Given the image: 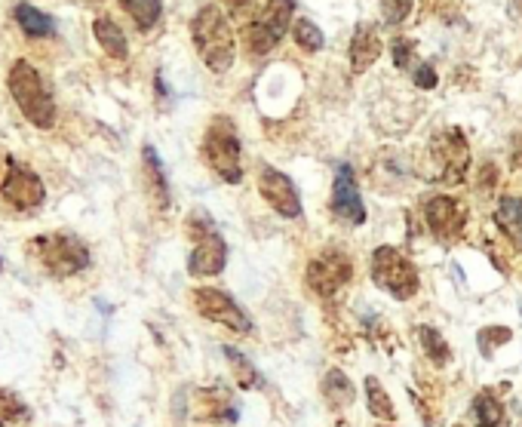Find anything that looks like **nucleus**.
Listing matches in <instances>:
<instances>
[{
  "mask_svg": "<svg viewBox=\"0 0 522 427\" xmlns=\"http://www.w3.org/2000/svg\"><path fill=\"white\" fill-rule=\"evenodd\" d=\"M16 25L28 37H52L56 35V22H52V16L40 12L37 6H31V4H16Z\"/></svg>",
  "mask_w": 522,
  "mask_h": 427,
  "instance_id": "22",
  "label": "nucleus"
},
{
  "mask_svg": "<svg viewBox=\"0 0 522 427\" xmlns=\"http://www.w3.org/2000/svg\"><path fill=\"white\" fill-rule=\"evenodd\" d=\"M6 86H10V96L16 99L19 111H22L31 126L52 130V123H56V99H52L46 77L40 75L35 65L25 62V59H16L10 65V75H6Z\"/></svg>",
  "mask_w": 522,
  "mask_h": 427,
  "instance_id": "2",
  "label": "nucleus"
},
{
  "mask_svg": "<svg viewBox=\"0 0 522 427\" xmlns=\"http://www.w3.org/2000/svg\"><path fill=\"white\" fill-rule=\"evenodd\" d=\"M0 265H4V262H0Z\"/></svg>",
  "mask_w": 522,
  "mask_h": 427,
  "instance_id": "36",
  "label": "nucleus"
},
{
  "mask_svg": "<svg viewBox=\"0 0 522 427\" xmlns=\"http://www.w3.org/2000/svg\"><path fill=\"white\" fill-rule=\"evenodd\" d=\"M494 185H498V166H492V163H486L483 166V172H479V191H492Z\"/></svg>",
  "mask_w": 522,
  "mask_h": 427,
  "instance_id": "32",
  "label": "nucleus"
},
{
  "mask_svg": "<svg viewBox=\"0 0 522 427\" xmlns=\"http://www.w3.org/2000/svg\"><path fill=\"white\" fill-rule=\"evenodd\" d=\"M142 160H145V188H148V197L154 200L157 210H170V197H172L170 178H166V170H163V163H160L154 145H145Z\"/></svg>",
  "mask_w": 522,
  "mask_h": 427,
  "instance_id": "17",
  "label": "nucleus"
},
{
  "mask_svg": "<svg viewBox=\"0 0 522 427\" xmlns=\"http://www.w3.org/2000/svg\"><path fill=\"white\" fill-rule=\"evenodd\" d=\"M203 160L218 178H225L227 185H240L243 182V151H240V136H237V126H233L231 117H216L210 123L203 136Z\"/></svg>",
  "mask_w": 522,
  "mask_h": 427,
  "instance_id": "4",
  "label": "nucleus"
},
{
  "mask_svg": "<svg viewBox=\"0 0 522 427\" xmlns=\"http://www.w3.org/2000/svg\"><path fill=\"white\" fill-rule=\"evenodd\" d=\"M381 56V37L369 22H360L351 40V68L353 75H366Z\"/></svg>",
  "mask_w": 522,
  "mask_h": 427,
  "instance_id": "16",
  "label": "nucleus"
},
{
  "mask_svg": "<svg viewBox=\"0 0 522 427\" xmlns=\"http://www.w3.org/2000/svg\"><path fill=\"white\" fill-rule=\"evenodd\" d=\"M517 10H519V12H522V0H517Z\"/></svg>",
  "mask_w": 522,
  "mask_h": 427,
  "instance_id": "35",
  "label": "nucleus"
},
{
  "mask_svg": "<svg viewBox=\"0 0 522 427\" xmlns=\"http://www.w3.org/2000/svg\"><path fill=\"white\" fill-rule=\"evenodd\" d=\"M225 10H231V16H246V10H252V0H225Z\"/></svg>",
  "mask_w": 522,
  "mask_h": 427,
  "instance_id": "34",
  "label": "nucleus"
},
{
  "mask_svg": "<svg viewBox=\"0 0 522 427\" xmlns=\"http://www.w3.org/2000/svg\"><path fill=\"white\" fill-rule=\"evenodd\" d=\"M415 86H421V90H433V86H437V71H433L431 62L415 68Z\"/></svg>",
  "mask_w": 522,
  "mask_h": 427,
  "instance_id": "31",
  "label": "nucleus"
},
{
  "mask_svg": "<svg viewBox=\"0 0 522 427\" xmlns=\"http://www.w3.org/2000/svg\"><path fill=\"white\" fill-rule=\"evenodd\" d=\"M332 212L344 225H363L366 222V206L360 200L357 178H353L351 163H338L336 170V185H332Z\"/></svg>",
  "mask_w": 522,
  "mask_h": 427,
  "instance_id": "14",
  "label": "nucleus"
},
{
  "mask_svg": "<svg viewBox=\"0 0 522 427\" xmlns=\"http://www.w3.org/2000/svg\"><path fill=\"white\" fill-rule=\"evenodd\" d=\"M197 415L200 422H216V424H237L240 409L233 403L231 391L216 388V391H200L197 397Z\"/></svg>",
  "mask_w": 522,
  "mask_h": 427,
  "instance_id": "15",
  "label": "nucleus"
},
{
  "mask_svg": "<svg viewBox=\"0 0 522 427\" xmlns=\"http://www.w3.org/2000/svg\"><path fill=\"white\" fill-rule=\"evenodd\" d=\"M415 0H381V16L387 25H399L412 12Z\"/></svg>",
  "mask_w": 522,
  "mask_h": 427,
  "instance_id": "29",
  "label": "nucleus"
},
{
  "mask_svg": "<svg viewBox=\"0 0 522 427\" xmlns=\"http://www.w3.org/2000/svg\"><path fill=\"white\" fill-rule=\"evenodd\" d=\"M31 422V406L16 391L0 388V427H16Z\"/></svg>",
  "mask_w": 522,
  "mask_h": 427,
  "instance_id": "23",
  "label": "nucleus"
},
{
  "mask_svg": "<svg viewBox=\"0 0 522 427\" xmlns=\"http://www.w3.org/2000/svg\"><path fill=\"white\" fill-rule=\"evenodd\" d=\"M369 273L378 289L393 296L397 302H409L421 289V273L415 268L409 256L397 249V246H378L369 258Z\"/></svg>",
  "mask_w": 522,
  "mask_h": 427,
  "instance_id": "5",
  "label": "nucleus"
},
{
  "mask_svg": "<svg viewBox=\"0 0 522 427\" xmlns=\"http://www.w3.org/2000/svg\"><path fill=\"white\" fill-rule=\"evenodd\" d=\"M494 218H498V228L510 240L517 249H522V197L504 194L498 200V210H494Z\"/></svg>",
  "mask_w": 522,
  "mask_h": 427,
  "instance_id": "19",
  "label": "nucleus"
},
{
  "mask_svg": "<svg viewBox=\"0 0 522 427\" xmlns=\"http://www.w3.org/2000/svg\"><path fill=\"white\" fill-rule=\"evenodd\" d=\"M292 35H296V43L301 46V50H307V52L323 50V31H320L311 19H298V22H292Z\"/></svg>",
  "mask_w": 522,
  "mask_h": 427,
  "instance_id": "28",
  "label": "nucleus"
},
{
  "mask_svg": "<svg viewBox=\"0 0 522 427\" xmlns=\"http://www.w3.org/2000/svg\"><path fill=\"white\" fill-rule=\"evenodd\" d=\"M353 399H357V391H353L351 378L344 376L341 369H329L323 378V403L329 406L332 412L351 409Z\"/></svg>",
  "mask_w": 522,
  "mask_h": 427,
  "instance_id": "20",
  "label": "nucleus"
},
{
  "mask_svg": "<svg viewBox=\"0 0 522 427\" xmlns=\"http://www.w3.org/2000/svg\"><path fill=\"white\" fill-rule=\"evenodd\" d=\"M412 56H415V40L412 37H397L393 40V65L397 68H409L412 65Z\"/></svg>",
  "mask_w": 522,
  "mask_h": 427,
  "instance_id": "30",
  "label": "nucleus"
},
{
  "mask_svg": "<svg viewBox=\"0 0 522 427\" xmlns=\"http://www.w3.org/2000/svg\"><path fill=\"white\" fill-rule=\"evenodd\" d=\"M427 157H431V172H424L431 182L443 185H461L471 170V145H467L464 132L448 126L437 132L427 145Z\"/></svg>",
  "mask_w": 522,
  "mask_h": 427,
  "instance_id": "6",
  "label": "nucleus"
},
{
  "mask_svg": "<svg viewBox=\"0 0 522 427\" xmlns=\"http://www.w3.org/2000/svg\"><path fill=\"white\" fill-rule=\"evenodd\" d=\"M479 342H510V329H486L479 332Z\"/></svg>",
  "mask_w": 522,
  "mask_h": 427,
  "instance_id": "33",
  "label": "nucleus"
},
{
  "mask_svg": "<svg viewBox=\"0 0 522 427\" xmlns=\"http://www.w3.org/2000/svg\"><path fill=\"white\" fill-rule=\"evenodd\" d=\"M46 200V185L31 166L6 157L4 176H0V206L6 212H35Z\"/></svg>",
  "mask_w": 522,
  "mask_h": 427,
  "instance_id": "8",
  "label": "nucleus"
},
{
  "mask_svg": "<svg viewBox=\"0 0 522 427\" xmlns=\"http://www.w3.org/2000/svg\"><path fill=\"white\" fill-rule=\"evenodd\" d=\"M28 256L44 268L50 277H77L92 265V252L77 233L68 231H52V233H37L28 240Z\"/></svg>",
  "mask_w": 522,
  "mask_h": 427,
  "instance_id": "3",
  "label": "nucleus"
},
{
  "mask_svg": "<svg viewBox=\"0 0 522 427\" xmlns=\"http://www.w3.org/2000/svg\"><path fill=\"white\" fill-rule=\"evenodd\" d=\"M191 37L194 46H197V56L206 62V68L216 71V75L231 71L233 56H237V40H233L231 22H227L222 6H200L191 19Z\"/></svg>",
  "mask_w": 522,
  "mask_h": 427,
  "instance_id": "1",
  "label": "nucleus"
},
{
  "mask_svg": "<svg viewBox=\"0 0 522 427\" xmlns=\"http://www.w3.org/2000/svg\"><path fill=\"white\" fill-rule=\"evenodd\" d=\"M120 6L142 31H151L163 16V0H120Z\"/></svg>",
  "mask_w": 522,
  "mask_h": 427,
  "instance_id": "24",
  "label": "nucleus"
},
{
  "mask_svg": "<svg viewBox=\"0 0 522 427\" xmlns=\"http://www.w3.org/2000/svg\"><path fill=\"white\" fill-rule=\"evenodd\" d=\"M507 409L494 391H479L473 397V427H507Z\"/></svg>",
  "mask_w": 522,
  "mask_h": 427,
  "instance_id": "18",
  "label": "nucleus"
},
{
  "mask_svg": "<svg viewBox=\"0 0 522 427\" xmlns=\"http://www.w3.org/2000/svg\"><path fill=\"white\" fill-rule=\"evenodd\" d=\"M258 191H261V197L267 200V206H273V210H277L283 218H298L301 216L298 191H296V185H292V178L286 176V172L273 170V166H261Z\"/></svg>",
  "mask_w": 522,
  "mask_h": 427,
  "instance_id": "13",
  "label": "nucleus"
},
{
  "mask_svg": "<svg viewBox=\"0 0 522 427\" xmlns=\"http://www.w3.org/2000/svg\"><path fill=\"white\" fill-rule=\"evenodd\" d=\"M187 231L194 237V252L187 258V273L191 277H216L227 265V243L212 225L206 212H191L187 218Z\"/></svg>",
  "mask_w": 522,
  "mask_h": 427,
  "instance_id": "7",
  "label": "nucleus"
},
{
  "mask_svg": "<svg viewBox=\"0 0 522 427\" xmlns=\"http://www.w3.org/2000/svg\"><path fill=\"white\" fill-rule=\"evenodd\" d=\"M92 35H96L99 46H102V50L108 52L111 59H126V56H130V43H126V35H123V28L114 22V19L99 16L96 22H92Z\"/></svg>",
  "mask_w": 522,
  "mask_h": 427,
  "instance_id": "21",
  "label": "nucleus"
},
{
  "mask_svg": "<svg viewBox=\"0 0 522 427\" xmlns=\"http://www.w3.org/2000/svg\"><path fill=\"white\" fill-rule=\"evenodd\" d=\"M415 338H418L421 351L431 357L433 366H446L448 363V357H452V353H448V344H446V338L439 336L437 329H433V326H418V329H415Z\"/></svg>",
  "mask_w": 522,
  "mask_h": 427,
  "instance_id": "27",
  "label": "nucleus"
},
{
  "mask_svg": "<svg viewBox=\"0 0 522 427\" xmlns=\"http://www.w3.org/2000/svg\"><path fill=\"white\" fill-rule=\"evenodd\" d=\"M292 16H296V4L292 0H265L258 16L243 31L246 50H252L256 56H267L289 31Z\"/></svg>",
  "mask_w": 522,
  "mask_h": 427,
  "instance_id": "9",
  "label": "nucleus"
},
{
  "mask_svg": "<svg viewBox=\"0 0 522 427\" xmlns=\"http://www.w3.org/2000/svg\"><path fill=\"white\" fill-rule=\"evenodd\" d=\"M366 403H369L372 418H381L384 424L397 422V409H393V403H391V393L381 388V382L372 376L366 378Z\"/></svg>",
  "mask_w": 522,
  "mask_h": 427,
  "instance_id": "25",
  "label": "nucleus"
},
{
  "mask_svg": "<svg viewBox=\"0 0 522 427\" xmlns=\"http://www.w3.org/2000/svg\"><path fill=\"white\" fill-rule=\"evenodd\" d=\"M191 302H194V311H197L200 317L212 320V323H222L227 329L240 332V336H249L252 332V320L246 317V311L222 289L200 286V289L191 292Z\"/></svg>",
  "mask_w": 522,
  "mask_h": 427,
  "instance_id": "11",
  "label": "nucleus"
},
{
  "mask_svg": "<svg viewBox=\"0 0 522 427\" xmlns=\"http://www.w3.org/2000/svg\"><path fill=\"white\" fill-rule=\"evenodd\" d=\"M222 353L227 360H231V366H233V376H237V384L243 391H252V388H265V378H261V372L256 369V366L249 363V360L243 357L240 351H233V348H222Z\"/></svg>",
  "mask_w": 522,
  "mask_h": 427,
  "instance_id": "26",
  "label": "nucleus"
},
{
  "mask_svg": "<svg viewBox=\"0 0 522 427\" xmlns=\"http://www.w3.org/2000/svg\"><path fill=\"white\" fill-rule=\"evenodd\" d=\"M424 225L437 243H455L467 225V210L461 200L448 194H433L424 200Z\"/></svg>",
  "mask_w": 522,
  "mask_h": 427,
  "instance_id": "12",
  "label": "nucleus"
},
{
  "mask_svg": "<svg viewBox=\"0 0 522 427\" xmlns=\"http://www.w3.org/2000/svg\"><path fill=\"white\" fill-rule=\"evenodd\" d=\"M353 280V262L338 249H329L323 256H317L304 271V283L311 292H317L320 298H332L336 292L344 289Z\"/></svg>",
  "mask_w": 522,
  "mask_h": 427,
  "instance_id": "10",
  "label": "nucleus"
}]
</instances>
